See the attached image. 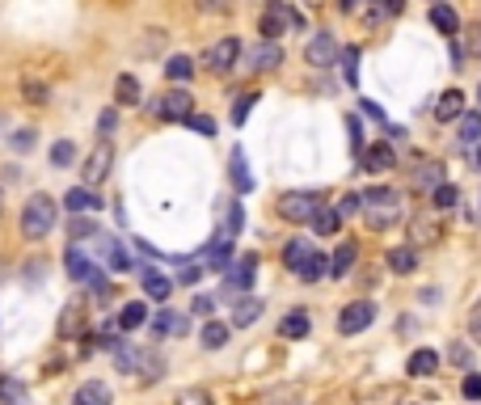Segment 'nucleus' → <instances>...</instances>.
Listing matches in <instances>:
<instances>
[{"label": "nucleus", "instance_id": "1", "mask_svg": "<svg viewBox=\"0 0 481 405\" xmlns=\"http://www.w3.org/2000/svg\"><path fill=\"white\" fill-rule=\"evenodd\" d=\"M359 216H363V224H368L371 233L393 228V224L401 220V190H393V186H371L368 195H363Z\"/></svg>", "mask_w": 481, "mask_h": 405}, {"label": "nucleus", "instance_id": "2", "mask_svg": "<svg viewBox=\"0 0 481 405\" xmlns=\"http://www.w3.org/2000/svg\"><path fill=\"white\" fill-rule=\"evenodd\" d=\"M284 262H287V270H292L296 279H304V283H317L321 275H330V258H325L321 249H313L309 241H304V236L287 241Z\"/></svg>", "mask_w": 481, "mask_h": 405}, {"label": "nucleus", "instance_id": "3", "mask_svg": "<svg viewBox=\"0 0 481 405\" xmlns=\"http://www.w3.org/2000/svg\"><path fill=\"white\" fill-rule=\"evenodd\" d=\"M55 228V198L51 195H30L22 207V236L25 241H43V236Z\"/></svg>", "mask_w": 481, "mask_h": 405}, {"label": "nucleus", "instance_id": "4", "mask_svg": "<svg viewBox=\"0 0 481 405\" xmlns=\"http://www.w3.org/2000/svg\"><path fill=\"white\" fill-rule=\"evenodd\" d=\"M114 368L127 371V376H136V371H144V381H160V371H165V363H160V355H152V351H136V346H114Z\"/></svg>", "mask_w": 481, "mask_h": 405}, {"label": "nucleus", "instance_id": "5", "mask_svg": "<svg viewBox=\"0 0 481 405\" xmlns=\"http://www.w3.org/2000/svg\"><path fill=\"white\" fill-rule=\"evenodd\" d=\"M317 207H321L317 190H287V195L279 198V216H284L287 224H309L313 216H317Z\"/></svg>", "mask_w": 481, "mask_h": 405}, {"label": "nucleus", "instance_id": "6", "mask_svg": "<svg viewBox=\"0 0 481 405\" xmlns=\"http://www.w3.org/2000/svg\"><path fill=\"white\" fill-rule=\"evenodd\" d=\"M300 25H304V17L287 9V0H271V5L262 9V38H271V43L284 34V30H300Z\"/></svg>", "mask_w": 481, "mask_h": 405}, {"label": "nucleus", "instance_id": "7", "mask_svg": "<svg viewBox=\"0 0 481 405\" xmlns=\"http://www.w3.org/2000/svg\"><path fill=\"white\" fill-rule=\"evenodd\" d=\"M236 63H241V38H233V34L216 38V43L203 51V68H211V72H233Z\"/></svg>", "mask_w": 481, "mask_h": 405}, {"label": "nucleus", "instance_id": "8", "mask_svg": "<svg viewBox=\"0 0 481 405\" xmlns=\"http://www.w3.org/2000/svg\"><path fill=\"white\" fill-rule=\"evenodd\" d=\"M304 60H309V68H333V63L342 60V43L330 30H317L309 38V47H304Z\"/></svg>", "mask_w": 481, "mask_h": 405}, {"label": "nucleus", "instance_id": "9", "mask_svg": "<svg viewBox=\"0 0 481 405\" xmlns=\"http://www.w3.org/2000/svg\"><path fill=\"white\" fill-rule=\"evenodd\" d=\"M152 114L157 119H169V123H186L190 114H195V98L186 93V89H169V93H160L152 101Z\"/></svg>", "mask_w": 481, "mask_h": 405}, {"label": "nucleus", "instance_id": "10", "mask_svg": "<svg viewBox=\"0 0 481 405\" xmlns=\"http://www.w3.org/2000/svg\"><path fill=\"white\" fill-rule=\"evenodd\" d=\"M371 321H376V304H371V300H355V304H346L342 313H338V333H342V338L363 333Z\"/></svg>", "mask_w": 481, "mask_h": 405}, {"label": "nucleus", "instance_id": "11", "mask_svg": "<svg viewBox=\"0 0 481 405\" xmlns=\"http://www.w3.org/2000/svg\"><path fill=\"white\" fill-rule=\"evenodd\" d=\"M111 165H114V144H111V140H98V144H93V152L85 157V169H81L85 186L106 182V173H111Z\"/></svg>", "mask_w": 481, "mask_h": 405}, {"label": "nucleus", "instance_id": "12", "mask_svg": "<svg viewBox=\"0 0 481 405\" xmlns=\"http://www.w3.org/2000/svg\"><path fill=\"white\" fill-rule=\"evenodd\" d=\"M241 60H245V72H274V68L284 63V47L266 38L262 47H254V51H241Z\"/></svg>", "mask_w": 481, "mask_h": 405}, {"label": "nucleus", "instance_id": "13", "mask_svg": "<svg viewBox=\"0 0 481 405\" xmlns=\"http://www.w3.org/2000/svg\"><path fill=\"white\" fill-rule=\"evenodd\" d=\"M63 266H68V279H72V283H93V275H98V262L89 258L81 246H68Z\"/></svg>", "mask_w": 481, "mask_h": 405}, {"label": "nucleus", "instance_id": "14", "mask_svg": "<svg viewBox=\"0 0 481 405\" xmlns=\"http://www.w3.org/2000/svg\"><path fill=\"white\" fill-rule=\"evenodd\" d=\"M98 258L106 262L111 270H131V258H127L123 241H119V236H111V233H98Z\"/></svg>", "mask_w": 481, "mask_h": 405}, {"label": "nucleus", "instance_id": "15", "mask_svg": "<svg viewBox=\"0 0 481 405\" xmlns=\"http://www.w3.org/2000/svg\"><path fill=\"white\" fill-rule=\"evenodd\" d=\"M63 207H68V216H89V211H101V198L89 186H76L63 195Z\"/></svg>", "mask_w": 481, "mask_h": 405}, {"label": "nucleus", "instance_id": "16", "mask_svg": "<svg viewBox=\"0 0 481 405\" xmlns=\"http://www.w3.org/2000/svg\"><path fill=\"white\" fill-rule=\"evenodd\" d=\"M139 283H144V292H149L152 300H169L173 295V279L160 275L157 266H139Z\"/></svg>", "mask_w": 481, "mask_h": 405}, {"label": "nucleus", "instance_id": "17", "mask_svg": "<svg viewBox=\"0 0 481 405\" xmlns=\"http://www.w3.org/2000/svg\"><path fill=\"white\" fill-rule=\"evenodd\" d=\"M309 330H313V317L304 308H296V313H287V317L279 321V338H292V342L309 338Z\"/></svg>", "mask_w": 481, "mask_h": 405}, {"label": "nucleus", "instance_id": "18", "mask_svg": "<svg viewBox=\"0 0 481 405\" xmlns=\"http://www.w3.org/2000/svg\"><path fill=\"white\" fill-rule=\"evenodd\" d=\"M254 266H258V258H254V254H245V258L236 262V266L228 270V292H241V295H245L249 287H254Z\"/></svg>", "mask_w": 481, "mask_h": 405}, {"label": "nucleus", "instance_id": "19", "mask_svg": "<svg viewBox=\"0 0 481 405\" xmlns=\"http://www.w3.org/2000/svg\"><path fill=\"white\" fill-rule=\"evenodd\" d=\"M431 25L444 38H457L460 34V17H457V9H452L447 0H444V5H431Z\"/></svg>", "mask_w": 481, "mask_h": 405}, {"label": "nucleus", "instance_id": "20", "mask_svg": "<svg viewBox=\"0 0 481 405\" xmlns=\"http://www.w3.org/2000/svg\"><path fill=\"white\" fill-rule=\"evenodd\" d=\"M393 160H397V157H393V148L380 140V144H371L368 152H363V173H384V169H393Z\"/></svg>", "mask_w": 481, "mask_h": 405}, {"label": "nucleus", "instance_id": "21", "mask_svg": "<svg viewBox=\"0 0 481 405\" xmlns=\"http://www.w3.org/2000/svg\"><path fill=\"white\" fill-rule=\"evenodd\" d=\"M355 258H359V246H355V241H342V246L333 249V258H330V275H333V279H346L351 266H355Z\"/></svg>", "mask_w": 481, "mask_h": 405}, {"label": "nucleus", "instance_id": "22", "mask_svg": "<svg viewBox=\"0 0 481 405\" xmlns=\"http://www.w3.org/2000/svg\"><path fill=\"white\" fill-rule=\"evenodd\" d=\"M460 114H465V93H460V89H447L444 98L435 101V119H439V123H452Z\"/></svg>", "mask_w": 481, "mask_h": 405}, {"label": "nucleus", "instance_id": "23", "mask_svg": "<svg viewBox=\"0 0 481 405\" xmlns=\"http://www.w3.org/2000/svg\"><path fill=\"white\" fill-rule=\"evenodd\" d=\"M111 401H114V393L101 381H89L72 393V405H111Z\"/></svg>", "mask_w": 481, "mask_h": 405}, {"label": "nucleus", "instance_id": "24", "mask_svg": "<svg viewBox=\"0 0 481 405\" xmlns=\"http://www.w3.org/2000/svg\"><path fill=\"white\" fill-rule=\"evenodd\" d=\"M435 216H439V211H435ZM435 216H414V220H409V236H414V241H418V246H431V241H439V220H435Z\"/></svg>", "mask_w": 481, "mask_h": 405}, {"label": "nucleus", "instance_id": "25", "mask_svg": "<svg viewBox=\"0 0 481 405\" xmlns=\"http://www.w3.org/2000/svg\"><path fill=\"white\" fill-rule=\"evenodd\" d=\"M258 317H262V300L245 292V295H241V300L233 304V325H241V330H245V325H254Z\"/></svg>", "mask_w": 481, "mask_h": 405}, {"label": "nucleus", "instance_id": "26", "mask_svg": "<svg viewBox=\"0 0 481 405\" xmlns=\"http://www.w3.org/2000/svg\"><path fill=\"white\" fill-rule=\"evenodd\" d=\"M139 93H144V89H139V76L123 72L114 81V101H119V106H139Z\"/></svg>", "mask_w": 481, "mask_h": 405}, {"label": "nucleus", "instance_id": "27", "mask_svg": "<svg viewBox=\"0 0 481 405\" xmlns=\"http://www.w3.org/2000/svg\"><path fill=\"white\" fill-rule=\"evenodd\" d=\"M313 228H317V236H333V233H338V228H342L338 207H333V203H321L317 216H313Z\"/></svg>", "mask_w": 481, "mask_h": 405}, {"label": "nucleus", "instance_id": "28", "mask_svg": "<svg viewBox=\"0 0 481 405\" xmlns=\"http://www.w3.org/2000/svg\"><path fill=\"white\" fill-rule=\"evenodd\" d=\"M0 405H30V389L17 376H0Z\"/></svg>", "mask_w": 481, "mask_h": 405}, {"label": "nucleus", "instance_id": "29", "mask_svg": "<svg viewBox=\"0 0 481 405\" xmlns=\"http://www.w3.org/2000/svg\"><path fill=\"white\" fill-rule=\"evenodd\" d=\"M152 330H157V338H178V333H186V317L182 313H173V308H165V313H157V321H152Z\"/></svg>", "mask_w": 481, "mask_h": 405}, {"label": "nucleus", "instance_id": "30", "mask_svg": "<svg viewBox=\"0 0 481 405\" xmlns=\"http://www.w3.org/2000/svg\"><path fill=\"white\" fill-rule=\"evenodd\" d=\"M228 165H233V186L236 190H241V195H249V190H254V178H249V160H245V152H241V148H233V160H228Z\"/></svg>", "mask_w": 481, "mask_h": 405}, {"label": "nucleus", "instance_id": "31", "mask_svg": "<svg viewBox=\"0 0 481 405\" xmlns=\"http://www.w3.org/2000/svg\"><path fill=\"white\" fill-rule=\"evenodd\" d=\"M414 266H418V249H414V246L389 249V270H393V275H409Z\"/></svg>", "mask_w": 481, "mask_h": 405}, {"label": "nucleus", "instance_id": "32", "mask_svg": "<svg viewBox=\"0 0 481 405\" xmlns=\"http://www.w3.org/2000/svg\"><path fill=\"white\" fill-rule=\"evenodd\" d=\"M460 148L465 152H473V148L481 144V114H460Z\"/></svg>", "mask_w": 481, "mask_h": 405}, {"label": "nucleus", "instance_id": "33", "mask_svg": "<svg viewBox=\"0 0 481 405\" xmlns=\"http://www.w3.org/2000/svg\"><path fill=\"white\" fill-rule=\"evenodd\" d=\"M406 371L409 376H435V371H439V355H435V351H414Z\"/></svg>", "mask_w": 481, "mask_h": 405}, {"label": "nucleus", "instance_id": "34", "mask_svg": "<svg viewBox=\"0 0 481 405\" xmlns=\"http://www.w3.org/2000/svg\"><path fill=\"white\" fill-rule=\"evenodd\" d=\"M149 321V304L144 300H131V304H123V313H119V330H139Z\"/></svg>", "mask_w": 481, "mask_h": 405}, {"label": "nucleus", "instance_id": "35", "mask_svg": "<svg viewBox=\"0 0 481 405\" xmlns=\"http://www.w3.org/2000/svg\"><path fill=\"white\" fill-rule=\"evenodd\" d=\"M457 198H460V190L452 182H439L431 190V211H439V216H444V211H452L457 207Z\"/></svg>", "mask_w": 481, "mask_h": 405}, {"label": "nucleus", "instance_id": "36", "mask_svg": "<svg viewBox=\"0 0 481 405\" xmlns=\"http://www.w3.org/2000/svg\"><path fill=\"white\" fill-rule=\"evenodd\" d=\"M198 342H203V351H220V346L228 342V325L207 321V325H203V333H198Z\"/></svg>", "mask_w": 481, "mask_h": 405}, {"label": "nucleus", "instance_id": "37", "mask_svg": "<svg viewBox=\"0 0 481 405\" xmlns=\"http://www.w3.org/2000/svg\"><path fill=\"white\" fill-rule=\"evenodd\" d=\"M165 76L182 85V81H190V76H195V60H186V55H169V60H165Z\"/></svg>", "mask_w": 481, "mask_h": 405}, {"label": "nucleus", "instance_id": "38", "mask_svg": "<svg viewBox=\"0 0 481 405\" xmlns=\"http://www.w3.org/2000/svg\"><path fill=\"white\" fill-rule=\"evenodd\" d=\"M72 144H68V140H55V144H51V165H55V169H68V165H72Z\"/></svg>", "mask_w": 481, "mask_h": 405}, {"label": "nucleus", "instance_id": "39", "mask_svg": "<svg viewBox=\"0 0 481 405\" xmlns=\"http://www.w3.org/2000/svg\"><path fill=\"white\" fill-rule=\"evenodd\" d=\"M439 182H444V169H439V165H431V160H427V165L414 173V186H431V190H435Z\"/></svg>", "mask_w": 481, "mask_h": 405}, {"label": "nucleus", "instance_id": "40", "mask_svg": "<svg viewBox=\"0 0 481 405\" xmlns=\"http://www.w3.org/2000/svg\"><path fill=\"white\" fill-rule=\"evenodd\" d=\"M254 101H258V93H241V98H236V106H233V123L241 127L249 119V111H254Z\"/></svg>", "mask_w": 481, "mask_h": 405}, {"label": "nucleus", "instance_id": "41", "mask_svg": "<svg viewBox=\"0 0 481 405\" xmlns=\"http://www.w3.org/2000/svg\"><path fill=\"white\" fill-rule=\"evenodd\" d=\"M342 63H346V85H359V47H346L342 51Z\"/></svg>", "mask_w": 481, "mask_h": 405}, {"label": "nucleus", "instance_id": "42", "mask_svg": "<svg viewBox=\"0 0 481 405\" xmlns=\"http://www.w3.org/2000/svg\"><path fill=\"white\" fill-rule=\"evenodd\" d=\"M333 207H338V216H359V207H363V195H342L338 198V203H333Z\"/></svg>", "mask_w": 481, "mask_h": 405}, {"label": "nucleus", "instance_id": "43", "mask_svg": "<svg viewBox=\"0 0 481 405\" xmlns=\"http://www.w3.org/2000/svg\"><path fill=\"white\" fill-rule=\"evenodd\" d=\"M25 98H30V106H43V101H47L51 98V89L47 85H38V81H25Z\"/></svg>", "mask_w": 481, "mask_h": 405}, {"label": "nucleus", "instance_id": "44", "mask_svg": "<svg viewBox=\"0 0 481 405\" xmlns=\"http://www.w3.org/2000/svg\"><path fill=\"white\" fill-rule=\"evenodd\" d=\"M186 123L195 127L198 135H207V140H211V135H216V119H207V114H190V119H186Z\"/></svg>", "mask_w": 481, "mask_h": 405}, {"label": "nucleus", "instance_id": "45", "mask_svg": "<svg viewBox=\"0 0 481 405\" xmlns=\"http://www.w3.org/2000/svg\"><path fill=\"white\" fill-rule=\"evenodd\" d=\"M460 393L469 397V401H481V376H477V371H469V376H465V384H460Z\"/></svg>", "mask_w": 481, "mask_h": 405}, {"label": "nucleus", "instance_id": "46", "mask_svg": "<svg viewBox=\"0 0 481 405\" xmlns=\"http://www.w3.org/2000/svg\"><path fill=\"white\" fill-rule=\"evenodd\" d=\"M68 233H72V241H85V236H98V233H93V224H89L85 216H76V220H72V228H68Z\"/></svg>", "mask_w": 481, "mask_h": 405}, {"label": "nucleus", "instance_id": "47", "mask_svg": "<svg viewBox=\"0 0 481 405\" xmlns=\"http://www.w3.org/2000/svg\"><path fill=\"white\" fill-rule=\"evenodd\" d=\"M178 405H216L207 393H198V389H186L182 397H178Z\"/></svg>", "mask_w": 481, "mask_h": 405}, {"label": "nucleus", "instance_id": "48", "mask_svg": "<svg viewBox=\"0 0 481 405\" xmlns=\"http://www.w3.org/2000/svg\"><path fill=\"white\" fill-rule=\"evenodd\" d=\"M198 275H203V266H198V262H186V266L178 270V283H198Z\"/></svg>", "mask_w": 481, "mask_h": 405}, {"label": "nucleus", "instance_id": "49", "mask_svg": "<svg viewBox=\"0 0 481 405\" xmlns=\"http://www.w3.org/2000/svg\"><path fill=\"white\" fill-rule=\"evenodd\" d=\"M114 127H119V114H114V111H101V114H98V131H101V135H111Z\"/></svg>", "mask_w": 481, "mask_h": 405}, {"label": "nucleus", "instance_id": "50", "mask_svg": "<svg viewBox=\"0 0 481 405\" xmlns=\"http://www.w3.org/2000/svg\"><path fill=\"white\" fill-rule=\"evenodd\" d=\"M13 148H17V152H30V148H34V131H30V127L17 131V135H13Z\"/></svg>", "mask_w": 481, "mask_h": 405}, {"label": "nucleus", "instance_id": "51", "mask_svg": "<svg viewBox=\"0 0 481 405\" xmlns=\"http://www.w3.org/2000/svg\"><path fill=\"white\" fill-rule=\"evenodd\" d=\"M198 313V317H211V313H216V300H211V295H195V304H190Z\"/></svg>", "mask_w": 481, "mask_h": 405}, {"label": "nucleus", "instance_id": "52", "mask_svg": "<svg viewBox=\"0 0 481 405\" xmlns=\"http://www.w3.org/2000/svg\"><path fill=\"white\" fill-rule=\"evenodd\" d=\"M198 9L203 13H228L233 9V0H198Z\"/></svg>", "mask_w": 481, "mask_h": 405}, {"label": "nucleus", "instance_id": "53", "mask_svg": "<svg viewBox=\"0 0 481 405\" xmlns=\"http://www.w3.org/2000/svg\"><path fill=\"white\" fill-rule=\"evenodd\" d=\"M469 333H473V342L481 346V304L473 308V317H469Z\"/></svg>", "mask_w": 481, "mask_h": 405}, {"label": "nucleus", "instance_id": "54", "mask_svg": "<svg viewBox=\"0 0 481 405\" xmlns=\"http://www.w3.org/2000/svg\"><path fill=\"white\" fill-rule=\"evenodd\" d=\"M351 148H363V127H359V119H351Z\"/></svg>", "mask_w": 481, "mask_h": 405}, {"label": "nucleus", "instance_id": "55", "mask_svg": "<svg viewBox=\"0 0 481 405\" xmlns=\"http://www.w3.org/2000/svg\"><path fill=\"white\" fill-rule=\"evenodd\" d=\"M452 359H457V363H460V368H469V346H452Z\"/></svg>", "mask_w": 481, "mask_h": 405}, {"label": "nucleus", "instance_id": "56", "mask_svg": "<svg viewBox=\"0 0 481 405\" xmlns=\"http://www.w3.org/2000/svg\"><path fill=\"white\" fill-rule=\"evenodd\" d=\"M469 51H473V55H481V25H473V30H469Z\"/></svg>", "mask_w": 481, "mask_h": 405}, {"label": "nucleus", "instance_id": "57", "mask_svg": "<svg viewBox=\"0 0 481 405\" xmlns=\"http://www.w3.org/2000/svg\"><path fill=\"white\" fill-rule=\"evenodd\" d=\"M401 9H406V0H384V13H389V17H397Z\"/></svg>", "mask_w": 481, "mask_h": 405}, {"label": "nucleus", "instance_id": "58", "mask_svg": "<svg viewBox=\"0 0 481 405\" xmlns=\"http://www.w3.org/2000/svg\"><path fill=\"white\" fill-rule=\"evenodd\" d=\"M333 5H338V13H355L363 0H333Z\"/></svg>", "mask_w": 481, "mask_h": 405}, {"label": "nucleus", "instance_id": "59", "mask_svg": "<svg viewBox=\"0 0 481 405\" xmlns=\"http://www.w3.org/2000/svg\"><path fill=\"white\" fill-rule=\"evenodd\" d=\"M0 216H5V186H0Z\"/></svg>", "mask_w": 481, "mask_h": 405}, {"label": "nucleus", "instance_id": "60", "mask_svg": "<svg viewBox=\"0 0 481 405\" xmlns=\"http://www.w3.org/2000/svg\"><path fill=\"white\" fill-rule=\"evenodd\" d=\"M431 5H444V0H431Z\"/></svg>", "mask_w": 481, "mask_h": 405}]
</instances>
